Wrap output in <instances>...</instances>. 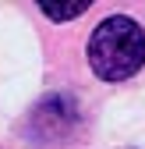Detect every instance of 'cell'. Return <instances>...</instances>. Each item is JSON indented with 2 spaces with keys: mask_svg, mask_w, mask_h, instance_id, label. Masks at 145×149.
<instances>
[{
  "mask_svg": "<svg viewBox=\"0 0 145 149\" xmlns=\"http://www.w3.org/2000/svg\"><path fill=\"white\" fill-rule=\"evenodd\" d=\"M88 64L103 82H124L145 64V32L138 22L113 14L96 25L88 39Z\"/></svg>",
  "mask_w": 145,
  "mask_h": 149,
  "instance_id": "obj_1",
  "label": "cell"
},
{
  "mask_svg": "<svg viewBox=\"0 0 145 149\" xmlns=\"http://www.w3.org/2000/svg\"><path fill=\"white\" fill-rule=\"evenodd\" d=\"M78 124V107L71 96H46L39 107L32 110V121H28V132L35 135L39 146H53V142H64Z\"/></svg>",
  "mask_w": 145,
  "mask_h": 149,
  "instance_id": "obj_2",
  "label": "cell"
},
{
  "mask_svg": "<svg viewBox=\"0 0 145 149\" xmlns=\"http://www.w3.org/2000/svg\"><path fill=\"white\" fill-rule=\"evenodd\" d=\"M39 11L53 22H71V18H78L88 11V0H75V4H39Z\"/></svg>",
  "mask_w": 145,
  "mask_h": 149,
  "instance_id": "obj_3",
  "label": "cell"
}]
</instances>
